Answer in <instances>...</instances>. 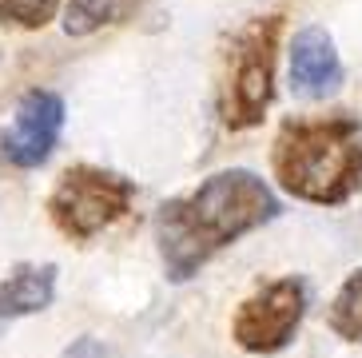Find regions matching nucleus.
Instances as JSON below:
<instances>
[{"label": "nucleus", "instance_id": "1", "mask_svg": "<svg viewBox=\"0 0 362 358\" xmlns=\"http://www.w3.org/2000/svg\"><path fill=\"white\" fill-rule=\"evenodd\" d=\"M279 215L275 191L255 171L227 168L207 175L195 191L160 203L156 211V243L171 283H187L199 267L231 247L235 239Z\"/></svg>", "mask_w": 362, "mask_h": 358}, {"label": "nucleus", "instance_id": "2", "mask_svg": "<svg viewBox=\"0 0 362 358\" xmlns=\"http://www.w3.org/2000/svg\"><path fill=\"white\" fill-rule=\"evenodd\" d=\"M271 163L287 195L339 207L362 187V124L354 116L287 120L275 136Z\"/></svg>", "mask_w": 362, "mask_h": 358}, {"label": "nucleus", "instance_id": "3", "mask_svg": "<svg viewBox=\"0 0 362 358\" xmlns=\"http://www.w3.org/2000/svg\"><path fill=\"white\" fill-rule=\"evenodd\" d=\"M283 36V12H267L247 21L223 48L219 76V116L231 132L263 124L275 96V56Z\"/></svg>", "mask_w": 362, "mask_h": 358}, {"label": "nucleus", "instance_id": "4", "mask_svg": "<svg viewBox=\"0 0 362 358\" xmlns=\"http://www.w3.org/2000/svg\"><path fill=\"white\" fill-rule=\"evenodd\" d=\"M132 200H136V183L128 175L96 163H76L56 179L48 195V215L60 235H68L72 243H88L124 219Z\"/></svg>", "mask_w": 362, "mask_h": 358}, {"label": "nucleus", "instance_id": "5", "mask_svg": "<svg viewBox=\"0 0 362 358\" xmlns=\"http://www.w3.org/2000/svg\"><path fill=\"white\" fill-rule=\"evenodd\" d=\"M303 315H307V283L295 275L275 279L239 303L231 335L247 354H275L295 338Z\"/></svg>", "mask_w": 362, "mask_h": 358}, {"label": "nucleus", "instance_id": "6", "mask_svg": "<svg viewBox=\"0 0 362 358\" xmlns=\"http://www.w3.org/2000/svg\"><path fill=\"white\" fill-rule=\"evenodd\" d=\"M60 132H64V100L56 92L33 88V92L21 96L16 116L0 136V156L12 168H40L52 156Z\"/></svg>", "mask_w": 362, "mask_h": 358}, {"label": "nucleus", "instance_id": "7", "mask_svg": "<svg viewBox=\"0 0 362 358\" xmlns=\"http://www.w3.org/2000/svg\"><path fill=\"white\" fill-rule=\"evenodd\" d=\"M291 88L303 100H327L342 88L339 48L330 40V32L319 24H307L291 44Z\"/></svg>", "mask_w": 362, "mask_h": 358}, {"label": "nucleus", "instance_id": "8", "mask_svg": "<svg viewBox=\"0 0 362 358\" xmlns=\"http://www.w3.org/2000/svg\"><path fill=\"white\" fill-rule=\"evenodd\" d=\"M56 299V267L52 263H21L0 279V327L12 318L48 311Z\"/></svg>", "mask_w": 362, "mask_h": 358}, {"label": "nucleus", "instance_id": "9", "mask_svg": "<svg viewBox=\"0 0 362 358\" xmlns=\"http://www.w3.org/2000/svg\"><path fill=\"white\" fill-rule=\"evenodd\" d=\"M144 0H68L64 8V28L68 36H92L107 24L128 21Z\"/></svg>", "mask_w": 362, "mask_h": 358}, {"label": "nucleus", "instance_id": "10", "mask_svg": "<svg viewBox=\"0 0 362 358\" xmlns=\"http://www.w3.org/2000/svg\"><path fill=\"white\" fill-rule=\"evenodd\" d=\"M330 330L346 342H362V267L339 287V295L330 299L327 311Z\"/></svg>", "mask_w": 362, "mask_h": 358}, {"label": "nucleus", "instance_id": "11", "mask_svg": "<svg viewBox=\"0 0 362 358\" xmlns=\"http://www.w3.org/2000/svg\"><path fill=\"white\" fill-rule=\"evenodd\" d=\"M60 0H0V21L12 24V28H44V24L56 16Z\"/></svg>", "mask_w": 362, "mask_h": 358}, {"label": "nucleus", "instance_id": "12", "mask_svg": "<svg viewBox=\"0 0 362 358\" xmlns=\"http://www.w3.org/2000/svg\"><path fill=\"white\" fill-rule=\"evenodd\" d=\"M60 358H116V354H112V350H107L100 338H88V335H84V338H76V342H72V347H68Z\"/></svg>", "mask_w": 362, "mask_h": 358}, {"label": "nucleus", "instance_id": "13", "mask_svg": "<svg viewBox=\"0 0 362 358\" xmlns=\"http://www.w3.org/2000/svg\"><path fill=\"white\" fill-rule=\"evenodd\" d=\"M0 64H4V48H0Z\"/></svg>", "mask_w": 362, "mask_h": 358}]
</instances>
